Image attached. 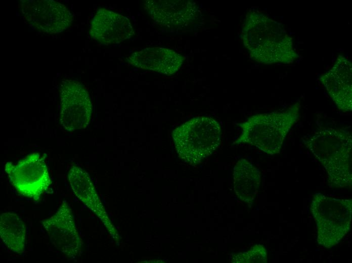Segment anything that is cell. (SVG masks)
I'll use <instances>...</instances> for the list:
<instances>
[{"label": "cell", "mask_w": 352, "mask_h": 263, "mask_svg": "<svg viewBox=\"0 0 352 263\" xmlns=\"http://www.w3.org/2000/svg\"><path fill=\"white\" fill-rule=\"evenodd\" d=\"M184 58L173 50L162 47L142 49L132 53L128 63L137 68L170 75L181 68Z\"/></svg>", "instance_id": "4fadbf2b"}, {"label": "cell", "mask_w": 352, "mask_h": 263, "mask_svg": "<svg viewBox=\"0 0 352 263\" xmlns=\"http://www.w3.org/2000/svg\"><path fill=\"white\" fill-rule=\"evenodd\" d=\"M5 171L20 194L36 201L52 184L44 158L37 153L29 154L16 164L7 162Z\"/></svg>", "instance_id": "8992f818"}, {"label": "cell", "mask_w": 352, "mask_h": 263, "mask_svg": "<svg viewBox=\"0 0 352 263\" xmlns=\"http://www.w3.org/2000/svg\"><path fill=\"white\" fill-rule=\"evenodd\" d=\"M311 211L317 228L318 243L327 248L337 244L349 232L352 212L351 199L315 194Z\"/></svg>", "instance_id": "5b68a950"}, {"label": "cell", "mask_w": 352, "mask_h": 263, "mask_svg": "<svg viewBox=\"0 0 352 263\" xmlns=\"http://www.w3.org/2000/svg\"><path fill=\"white\" fill-rule=\"evenodd\" d=\"M68 178L76 196L100 218L110 234L113 238H116L115 228L107 215L87 172L77 166H72Z\"/></svg>", "instance_id": "5bb4252c"}, {"label": "cell", "mask_w": 352, "mask_h": 263, "mask_svg": "<svg viewBox=\"0 0 352 263\" xmlns=\"http://www.w3.org/2000/svg\"><path fill=\"white\" fill-rule=\"evenodd\" d=\"M89 32L94 40L104 45L119 43L135 34L127 17L105 9L97 11L92 20Z\"/></svg>", "instance_id": "8fae6325"}, {"label": "cell", "mask_w": 352, "mask_h": 263, "mask_svg": "<svg viewBox=\"0 0 352 263\" xmlns=\"http://www.w3.org/2000/svg\"><path fill=\"white\" fill-rule=\"evenodd\" d=\"M1 238L13 252L22 254L25 251L26 227L23 220L13 212L3 213L0 217Z\"/></svg>", "instance_id": "2e32d148"}, {"label": "cell", "mask_w": 352, "mask_h": 263, "mask_svg": "<svg viewBox=\"0 0 352 263\" xmlns=\"http://www.w3.org/2000/svg\"><path fill=\"white\" fill-rule=\"evenodd\" d=\"M60 122L69 132L86 127L92 111L87 91L76 80L66 79L60 86Z\"/></svg>", "instance_id": "ba28073f"}, {"label": "cell", "mask_w": 352, "mask_h": 263, "mask_svg": "<svg viewBox=\"0 0 352 263\" xmlns=\"http://www.w3.org/2000/svg\"><path fill=\"white\" fill-rule=\"evenodd\" d=\"M19 8L28 24L47 33H61L73 22V16L66 7L54 1L23 0L20 1Z\"/></svg>", "instance_id": "52a82bcc"}, {"label": "cell", "mask_w": 352, "mask_h": 263, "mask_svg": "<svg viewBox=\"0 0 352 263\" xmlns=\"http://www.w3.org/2000/svg\"><path fill=\"white\" fill-rule=\"evenodd\" d=\"M242 37L250 57L257 62L290 64L298 57L284 25L259 12L247 14Z\"/></svg>", "instance_id": "6da1fadb"}, {"label": "cell", "mask_w": 352, "mask_h": 263, "mask_svg": "<svg viewBox=\"0 0 352 263\" xmlns=\"http://www.w3.org/2000/svg\"><path fill=\"white\" fill-rule=\"evenodd\" d=\"M53 246L66 257L75 259L80 253L81 242L69 205L63 202L56 213L41 222Z\"/></svg>", "instance_id": "9c48e42d"}, {"label": "cell", "mask_w": 352, "mask_h": 263, "mask_svg": "<svg viewBox=\"0 0 352 263\" xmlns=\"http://www.w3.org/2000/svg\"><path fill=\"white\" fill-rule=\"evenodd\" d=\"M234 189L242 201L252 202L258 193L260 184L258 169L245 159L239 160L234 167Z\"/></svg>", "instance_id": "9a60e30c"}, {"label": "cell", "mask_w": 352, "mask_h": 263, "mask_svg": "<svg viewBox=\"0 0 352 263\" xmlns=\"http://www.w3.org/2000/svg\"><path fill=\"white\" fill-rule=\"evenodd\" d=\"M221 135L219 123L207 116L193 118L172 133L179 157L194 165L200 163L217 149L220 144Z\"/></svg>", "instance_id": "277c9868"}, {"label": "cell", "mask_w": 352, "mask_h": 263, "mask_svg": "<svg viewBox=\"0 0 352 263\" xmlns=\"http://www.w3.org/2000/svg\"><path fill=\"white\" fill-rule=\"evenodd\" d=\"M303 142L324 166L334 187L351 185L352 138L348 132L323 127Z\"/></svg>", "instance_id": "7a4b0ae2"}, {"label": "cell", "mask_w": 352, "mask_h": 263, "mask_svg": "<svg viewBox=\"0 0 352 263\" xmlns=\"http://www.w3.org/2000/svg\"><path fill=\"white\" fill-rule=\"evenodd\" d=\"M300 103L287 110L253 115L240 123L242 132L236 143H246L271 155L280 153L285 139L299 116Z\"/></svg>", "instance_id": "3957f363"}, {"label": "cell", "mask_w": 352, "mask_h": 263, "mask_svg": "<svg viewBox=\"0 0 352 263\" xmlns=\"http://www.w3.org/2000/svg\"><path fill=\"white\" fill-rule=\"evenodd\" d=\"M144 9L157 24L170 29L188 27L194 22L198 11L189 1L147 0Z\"/></svg>", "instance_id": "30bf717a"}, {"label": "cell", "mask_w": 352, "mask_h": 263, "mask_svg": "<svg viewBox=\"0 0 352 263\" xmlns=\"http://www.w3.org/2000/svg\"><path fill=\"white\" fill-rule=\"evenodd\" d=\"M331 98L340 110H352V65L345 57L339 55L331 68L320 77Z\"/></svg>", "instance_id": "7c38bea8"}, {"label": "cell", "mask_w": 352, "mask_h": 263, "mask_svg": "<svg viewBox=\"0 0 352 263\" xmlns=\"http://www.w3.org/2000/svg\"><path fill=\"white\" fill-rule=\"evenodd\" d=\"M266 248L261 244H256L245 252L235 254L231 260L236 263H265L268 261Z\"/></svg>", "instance_id": "e0dca14e"}]
</instances>
